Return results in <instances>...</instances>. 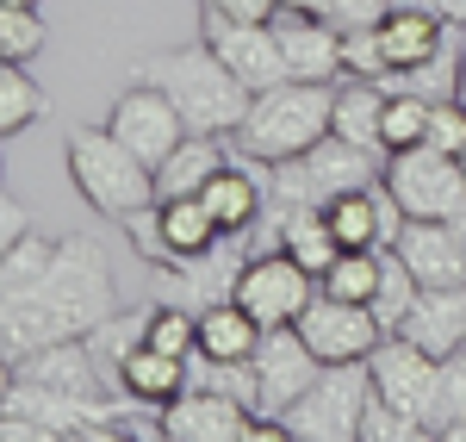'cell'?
Here are the masks:
<instances>
[{
  "mask_svg": "<svg viewBox=\"0 0 466 442\" xmlns=\"http://www.w3.org/2000/svg\"><path fill=\"white\" fill-rule=\"evenodd\" d=\"M423 131H430V100L410 94V87H392L386 94V118H380V149L386 156L410 149V144H423Z\"/></svg>",
  "mask_w": 466,
  "mask_h": 442,
  "instance_id": "obj_32",
  "label": "cell"
},
{
  "mask_svg": "<svg viewBox=\"0 0 466 442\" xmlns=\"http://www.w3.org/2000/svg\"><path fill=\"white\" fill-rule=\"evenodd\" d=\"M131 237H137V250H144V262L156 268V262H187V256H206L218 237V219L206 212V200L199 193H175V200H156L149 212H137V219L125 224Z\"/></svg>",
  "mask_w": 466,
  "mask_h": 442,
  "instance_id": "obj_11",
  "label": "cell"
},
{
  "mask_svg": "<svg viewBox=\"0 0 466 442\" xmlns=\"http://www.w3.org/2000/svg\"><path fill=\"white\" fill-rule=\"evenodd\" d=\"M118 312V281H112V256L94 237H63V250L50 262V274L32 293L0 299V355L19 362L25 349L44 343H69V336H94Z\"/></svg>",
  "mask_w": 466,
  "mask_h": 442,
  "instance_id": "obj_1",
  "label": "cell"
},
{
  "mask_svg": "<svg viewBox=\"0 0 466 442\" xmlns=\"http://www.w3.org/2000/svg\"><path fill=\"white\" fill-rule=\"evenodd\" d=\"M112 386H118L125 399H137V406L162 411V406H175L180 393H187V362H180V355H162V349H149V343H137V349L112 368Z\"/></svg>",
  "mask_w": 466,
  "mask_h": 442,
  "instance_id": "obj_24",
  "label": "cell"
},
{
  "mask_svg": "<svg viewBox=\"0 0 466 442\" xmlns=\"http://www.w3.org/2000/svg\"><path fill=\"white\" fill-rule=\"evenodd\" d=\"M199 200H206V212L218 219L224 237H249L261 224V212H268V181L255 169H243V162H224L212 181L199 187Z\"/></svg>",
  "mask_w": 466,
  "mask_h": 442,
  "instance_id": "obj_23",
  "label": "cell"
},
{
  "mask_svg": "<svg viewBox=\"0 0 466 442\" xmlns=\"http://www.w3.org/2000/svg\"><path fill=\"white\" fill-rule=\"evenodd\" d=\"M386 13H392V0H329L323 19H329L336 32H367V26H380Z\"/></svg>",
  "mask_w": 466,
  "mask_h": 442,
  "instance_id": "obj_39",
  "label": "cell"
},
{
  "mask_svg": "<svg viewBox=\"0 0 466 442\" xmlns=\"http://www.w3.org/2000/svg\"><path fill=\"white\" fill-rule=\"evenodd\" d=\"M423 144L430 149H448V156H461L466 149V100H430V131H423Z\"/></svg>",
  "mask_w": 466,
  "mask_h": 442,
  "instance_id": "obj_38",
  "label": "cell"
},
{
  "mask_svg": "<svg viewBox=\"0 0 466 442\" xmlns=\"http://www.w3.org/2000/svg\"><path fill=\"white\" fill-rule=\"evenodd\" d=\"M280 6H287V13H318V19L329 13V0H280Z\"/></svg>",
  "mask_w": 466,
  "mask_h": 442,
  "instance_id": "obj_43",
  "label": "cell"
},
{
  "mask_svg": "<svg viewBox=\"0 0 466 442\" xmlns=\"http://www.w3.org/2000/svg\"><path fill=\"white\" fill-rule=\"evenodd\" d=\"M218 13H230V19H249V26H274L280 19V0H212Z\"/></svg>",
  "mask_w": 466,
  "mask_h": 442,
  "instance_id": "obj_40",
  "label": "cell"
},
{
  "mask_svg": "<svg viewBox=\"0 0 466 442\" xmlns=\"http://www.w3.org/2000/svg\"><path fill=\"white\" fill-rule=\"evenodd\" d=\"M224 162H230V156H224V144H218V138H206V131H187V138H180V149L162 162V169H156V200L199 193V187L212 181Z\"/></svg>",
  "mask_w": 466,
  "mask_h": 442,
  "instance_id": "obj_26",
  "label": "cell"
},
{
  "mask_svg": "<svg viewBox=\"0 0 466 442\" xmlns=\"http://www.w3.org/2000/svg\"><path fill=\"white\" fill-rule=\"evenodd\" d=\"M199 37H206L218 57L230 63V75H237L249 94L292 81V63H287V50H280V32H274V26L230 19V13H218L212 0H199Z\"/></svg>",
  "mask_w": 466,
  "mask_h": 442,
  "instance_id": "obj_9",
  "label": "cell"
},
{
  "mask_svg": "<svg viewBox=\"0 0 466 442\" xmlns=\"http://www.w3.org/2000/svg\"><path fill=\"white\" fill-rule=\"evenodd\" d=\"M274 243H280L287 256H299L311 274H323L329 262L342 256V243H336L329 219H323V206H299V212H287V219L274 224Z\"/></svg>",
  "mask_w": 466,
  "mask_h": 442,
  "instance_id": "obj_27",
  "label": "cell"
},
{
  "mask_svg": "<svg viewBox=\"0 0 466 442\" xmlns=\"http://www.w3.org/2000/svg\"><path fill=\"white\" fill-rule=\"evenodd\" d=\"M0 6H37V0H0Z\"/></svg>",
  "mask_w": 466,
  "mask_h": 442,
  "instance_id": "obj_45",
  "label": "cell"
},
{
  "mask_svg": "<svg viewBox=\"0 0 466 442\" xmlns=\"http://www.w3.org/2000/svg\"><path fill=\"white\" fill-rule=\"evenodd\" d=\"M0 212H6V219H0V231H6V243H13V237H25V224H19V200H13V193L0 200Z\"/></svg>",
  "mask_w": 466,
  "mask_h": 442,
  "instance_id": "obj_41",
  "label": "cell"
},
{
  "mask_svg": "<svg viewBox=\"0 0 466 442\" xmlns=\"http://www.w3.org/2000/svg\"><path fill=\"white\" fill-rule=\"evenodd\" d=\"M323 368H329V362H318V349L299 336V324L268 331L261 349H255V411L287 417V411L311 393V380H318Z\"/></svg>",
  "mask_w": 466,
  "mask_h": 442,
  "instance_id": "obj_12",
  "label": "cell"
},
{
  "mask_svg": "<svg viewBox=\"0 0 466 442\" xmlns=\"http://www.w3.org/2000/svg\"><path fill=\"white\" fill-rule=\"evenodd\" d=\"M274 32H280V50H287V63H292V81H336L342 75V32L329 19L280 6Z\"/></svg>",
  "mask_w": 466,
  "mask_h": 442,
  "instance_id": "obj_20",
  "label": "cell"
},
{
  "mask_svg": "<svg viewBox=\"0 0 466 442\" xmlns=\"http://www.w3.org/2000/svg\"><path fill=\"white\" fill-rule=\"evenodd\" d=\"M386 81H342L336 87V118H329V131L336 138H349V144H360V149H380V118H386ZM386 156V149H380Z\"/></svg>",
  "mask_w": 466,
  "mask_h": 442,
  "instance_id": "obj_25",
  "label": "cell"
},
{
  "mask_svg": "<svg viewBox=\"0 0 466 442\" xmlns=\"http://www.w3.org/2000/svg\"><path fill=\"white\" fill-rule=\"evenodd\" d=\"M106 131L131 149V156H144L149 169H162V162L180 149V138H187V118H180V107L156 87V81H131V87L112 100Z\"/></svg>",
  "mask_w": 466,
  "mask_h": 442,
  "instance_id": "obj_10",
  "label": "cell"
},
{
  "mask_svg": "<svg viewBox=\"0 0 466 442\" xmlns=\"http://www.w3.org/2000/svg\"><path fill=\"white\" fill-rule=\"evenodd\" d=\"M299 336L318 349V362H367L386 331H380L373 305H349V299H329L318 287V299H311L305 318H299Z\"/></svg>",
  "mask_w": 466,
  "mask_h": 442,
  "instance_id": "obj_16",
  "label": "cell"
},
{
  "mask_svg": "<svg viewBox=\"0 0 466 442\" xmlns=\"http://www.w3.org/2000/svg\"><path fill=\"white\" fill-rule=\"evenodd\" d=\"M56 250H63V237H37V231H25V237H13V243H6V262H0V299H13V293H32L37 281L50 274V262H56Z\"/></svg>",
  "mask_w": 466,
  "mask_h": 442,
  "instance_id": "obj_29",
  "label": "cell"
},
{
  "mask_svg": "<svg viewBox=\"0 0 466 442\" xmlns=\"http://www.w3.org/2000/svg\"><path fill=\"white\" fill-rule=\"evenodd\" d=\"M329 118H336V81H280L249 100L243 125H237V149L261 169L292 162L329 138Z\"/></svg>",
  "mask_w": 466,
  "mask_h": 442,
  "instance_id": "obj_3",
  "label": "cell"
},
{
  "mask_svg": "<svg viewBox=\"0 0 466 442\" xmlns=\"http://www.w3.org/2000/svg\"><path fill=\"white\" fill-rule=\"evenodd\" d=\"M37 118H44V87L25 75V63H0V131L19 138Z\"/></svg>",
  "mask_w": 466,
  "mask_h": 442,
  "instance_id": "obj_31",
  "label": "cell"
},
{
  "mask_svg": "<svg viewBox=\"0 0 466 442\" xmlns=\"http://www.w3.org/2000/svg\"><path fill=\"white\" fill-rule=\"evenodd\" d=\"M461 169H466V149H461Z\"/></svg>",
  "mask_w": 466,
  "mask_h": 442,
  "instance_id": "obj_46",
  "label": "cell"
},
{
  "mask_svg": "<svg viewBox=\"0 0 466 442\" xmlns=\"http://www.w3.org/2000/svg\"><path fill=\"white\" fill-rule=\"evenodd\" d=\"M398 336H410L417 349H430L435 362L461 355L466 349V287H423Z\"/></svg>",
  "mask_w": 466,
  "mask_h": 442,
  "instance_id": "obj_21",
  "label": "cell"
},
{
  "mask_svg": "<svg viewBox=\"0 0 466 442\" xmlns=\"http://www.w3.org/2000/svg\"><path fill=\"white\" fill-rule=\"evenodd\" d=\"M423 437V424H410L404 411L392 406V399H367V411H360V442H417Z\"/></svg>",
  "mask_w": 466,
  "mask_h": 442,
  "instance_id": "obj_37",
  "label": "cell"
},
{
  "mask_svg": "<svg viewBox=\"0 0 466 442\" xmlns=\"http://www.w3.org/2000/svg\"><path fill=\"white\" fill-rule=\"evenodd\" d=\"M261 336H268V324L255 312H243L237 299H218L199 312V362L206 368H243V362H255Z\"/></svg>",
  "mask_w": 466,
  "mask_h": 442,
  "instance_id": "obj_22",
  "label": "cell"
},
{
  "mask_svg": "<svg viewBox=\"0 0 466 442\" xmlns=\"http://www.w3.org/2000/svg\"><path fill=\"white\" fill-rule=\"evenodd\" d=\"M373 399L367 362H329L311 380V393L287 411V430L299 442H360V411Z\"/></svg>",
  "mask_w": 466,
  "mask_h": 442,
  "instance_id": "obj_6",
  "label": "cell"
},
{
  "mask_svg": "<svg viewBox=\"0 0 466 442\" xmlns=\"http://www.w3.org/2000/svg\"><path fill=\"white\" fill-rule=\"evenodd\" d=\"M367 368H373V393L380 399H392L410 424H423V437H430V399H435V362L430 349H417L410 336H380V349L367 355Z\"/></svg>",
  "mask_w": 466,
  "mask_h": 442,
  "instance_id": "obj_14",
  "label": "cell"
},
{
  "mask_svg": "<svg viewBox=\"0 0 466 442\" xmlns=\"http://www.w3.org/2000/svg\"><path fill=\"white\" fill-rule=\"evenodd\" d=\"M342 75H355V81H392L380 26H367V32H342Z\"/></svg>",
  "mask_w": 466,
  "mask_h": 442,
  "instance_id": "obj_36",
  "label": "cell"
},
{
  "mask_svg": "<svg viewBox=\"0 0 466 442\" xmlns=\"http://www.w3.org/2000/svg\"><path fill=\"white\" fill-rule=\"evenodd\" d=\"M380 149H360L349 138H323L311 144L305 156H292V162H268V206H274V224L299 212V206H329L336 193H349V187H367L380 181Z\"/></svg>",
  "mask_w": 466,
  "mask_h": 442,
  "instance_id": "obj_5",
  "label": "cell"
},
{
  "mask_svg": "<svg viewBox=\"0 0 466 442\" xmlns=\"http://www.w3.org/2000/svg\"><path fill=\"white\" fill-rule=\"evenodd\" d=\"M249 417L255 406L237 399L230 386H187L175 406H162V424L156 437H175V442H243L249 437Z\"/></svg>",
  "mask_w": 466,
  "mask_h": 442,
  "instance_id": "obj_15",
  "label": "cell"
},
{
  "mask_svg": "<svg viewBox=\"0 0 466 442\" xmlns=\"http://www.w3.org/2000/svg\"><path fill=\"white\" fill-rule=\"evenodd\" d=\"M423 293V281L410 274V262L398 256L392 243H386V268H380V293H373V318H380V331L398 336L404 331V318H410V305Z\"/></svg>",
  "mask_w": 466,
  "mask_h": 442,
  "instance_id": "obj_30",
  "label": "cell"
},
{
  "mask_svg": "<svg viewBox=\"0 0 466 442\" xmlns=\"http://www.w3.org/2000/svg\"><path fill=\"white\" fill-rule=\"evenodd\" d=\"M380 181L404 206V219H454V212H466V169L448 149H430V144L392 149Z\"/></svg>",
  "mask_w": 466,
  "mask_h": 442,
  "instance_id": "obj_7",
  "label": "cell"
},
{
  "mask_svg": "<svg viewBox=\"0 0 466 442\" xmlns=\"http://www.w3.org/2000/svg\"><path fill=\"white\" fill-rule=\"evenodd\" d=\"M249 237H218L206 256H187V262H156L149 274L162 281V293L175 299V305H193V312H206L218 299L237 293V274H243V262H249Z\"/></svg>",
  "mask_w": 466,
  "mask_h": 442,
  "instance_id": "obj_13",
  "label": "cell"
},
{
  "mask_svg": "<svg viewBox=\"0 0 466 442\" xmlns=\"http://www.w3.org/2000/svg\"><path fill=\"white\" fill-rule=\"evenodd\" d=\"M137 81H156V87L180 107L187 131H206V138H237V125H243V112H249V100H255L206 37L137 63Z\"/></svg>",
  "mask_w": 466,
  "mask_h": 442,
  "instance_id": "obj_2",
  "label": "cell"
},
{
  "mask_svg": "<svg viewBox=\"0 0 466 442\" xmlns=\"http://www.w3.org/2000/svg\"><path fill=\"white\" fill-rule=\"evenodd\" d=\"M149 349H162V355H199V312L193 305H149V331H144Z\"/></svg>",
  "mask_w": 466,
  "mask_h": 442,
  "instance_id": "obj_33",
  "label": "cell"
},
{
  "mask_svg": "<svg viewBox=\"0 0 466 442\" xmlns=\"http://www.w3.org/2000/svg\"><path fill=\"white\" fill-rule=\"evenodd\" d=\"M461 100H466V57H461Z\"/></svg>",
  "mask_w": 466,
  "mask_h": 442,
  "instance_id": "obj_44",
  "label": "cell"
},
{
  "mask_svg": "<svg viewBox=\"0 0 466 442\" xmlns=\"http://www.w3.org/2000/svg\"><path fill=\"white\" fill-rule=\"evenodd\" d=\"M6 380L50 386V393H75V399H106V362L87 349V336H69V343H44V349H25L19 362H6Z\"/></svg>",
  "mask_w": 466,
  "mask_h": 442,
  "instance_id": "obj_17",
  "label": "cell"
},
{
  "mask_svg": "<svg viewBox=\"0 0 466 442\" xmlns=\"http://www.w3.org/2000/svg\"><path fill=\"white\" fill-rule=\"evenodd\" d=\"M63 156H69L75 193H81L94 212L131 224L137 212L156 206V169H149L144 156H131L106 125H75L69 138H63Z\"/></svg>",
  "mask_w": 466,
  "mask_h": 442,
  "instance_id": "obj_4",
  "label": "cell"
},
{
  "mask_svg": "<svg viewBox=\"0 0 466 442\" xmlns=\"http://www.w3.org/2000/svg\"><path fill=\"white\" fill-rule=\"evenodd\" d=\"M423 6H435L448 26H466V0H423Z\"/></svg>",
  "mask_w": 466,
  "mask_h": 442,
  "instance_id": "obj_42",
  "label": "cell"
},
{
  "mask_svg": "<svg viewBox=\"0 0 466 442\" xmlns=\"http://www.w3.org/2000/svg\"><path fill=\"white\" fill-rule=\"evenodd\" d=\"M448 37H454V26H448L435 6H423V0H392V13L380 19V44H386V63H392V75L417 69V63H430Z\"/></svg>",
  "mask_w": 466,
  "mask_h": 442,
  "instance_id": "obj_19",
  "label": "cell"
},
{
  "mask_svg": "<svg viewBox=\"0 0 466 442\" xmlns=\"http://www.w3.org/2000/svg\"><path fill=\"white\" fill-rule=\"evenodd\" d=\"M37 50H44L37 6H0V63H32Z\"/></svg>",
  "mask_w": 466,
  "mask_h": 442,
  "instance_id": "obj_34",
  "label": "cell"
},
{
  "mask_svg": "<svg viewBox=\"0 0 466 442\" xmlns=\"http://www.w3.org/2000/svg\"><path fill=\"white\" fill-rule=\"evenodd\" d=\"M230 299H237L243 312H255L268 331H280V324H299L305 305L318 299V274H311L299 256H287L280 243H268V250H255V256L243 262Z\"/></svg>",
  "mask_w": 466,
  "mask_h": 442,
  "instance_id": "obj_8",
  "label": "cell"
},
{
  "mask_svg": "<svg viewBox=\"0 0 466 442\" xmlns=\"http://www.w3.org/2000/svg\"><path fill=\"white\" fill-rule=\"evenodd\" d=\"M423 287H466V243L448 219H404L392 243Z\"/></svg>",
  "mask_w": 466,
  "mask_h": 442,
  "instance_id": "obj_18",
  "label": "cell"
},
{
  "mask_svg": "<svg viewBox=\"0 0 466 442\" xmlns=\"http://www.w3.org/2000/svg\"><path fill=\"white\" fill-rule=\"evenodd\" d=\"M380 268H386V250H342L318 274V287L329 299H349V305H373L380 293Z\"/></svg>",
  "mask_w": 466,
  "mask_h": 442,
  "instance_id": "obj_28",
  "label": "cell"
},
{
  "mask_svg": "<svg viewBox=\"0 0 466 442\" xmlns=\"http://www.w3.org/2000/svg\"><path fill=\"white\" fill-rule=\"evenodd\" d=\"M454 417H466V349L448 355L435 374V399H430V437H441Z\"/></svg>",
  "mask_w": 466,
  "mask_h": 442,
  "instance_id": "obj_35",
  "label": "cell"
}]
</instances>
